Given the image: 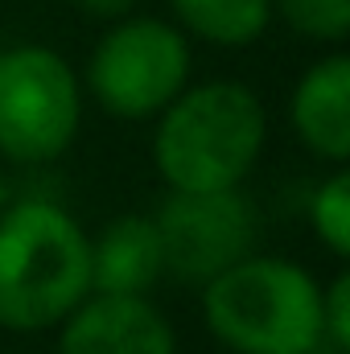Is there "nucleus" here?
I'll return each mask as SVG.
<instances>
[{
    "label": "nucleus",
    "instance_id": "nucleus-11",
    "mask_svg": "<svg viewBox=\"0 0 350 354\" xmlns=\"http://www.w3.org/2000/svg\"><path fill=\"white\" fill-rule=\"evenodd\" d=\"M288 25L317 41H342L350 33V0H276Z\"/></svg>",
    "mask_w": 350,
    "mask_h": 354
},
{
    "label": "nucleus",
    "instance_id": "nucleus-3",
    "mask_svg": "<svg viewBox=\"0 0 350 354\" xmlns=\"http://www.w3.org/2000/svg\"><path fill=\"white\" fill-rule=\"evenodd\" d=\"M206 326L239 354H313L322 342V292L284 260H239L202 297Z\"/></svg>",
    "mask_w": 350,
    "mask_h": 354
},
{
    "label": "nucleus",
    "instance_id": "nucleus-1",
    "mask_svg": "<svg viewBox=\"0 0 350 354\" xmlns=\"http://www.w3.org/2000/svg\"><path fill=\"white\" fill-rule=\"evenodd\" d=\"M91 288V243L54 202L29 198L0 214V326L46 330L66 322Z\"/></svg>",
    "mask_w": 350,
    "mask_h": 354
},
{
    "label": "nucleus",
    "instance_id": "nucleus-2",
    "mask_svg": "<svg viewBox=\"0 0 350 354\" xmlns=\"http://www.w3.org/2000/svg\"><path fill=\"white\" fill-rule=\"evenodd\" d=\"M264 107L243 83H206L177 95L157 128L153 157L181 194L235 189L264 145Z\"/></svg>",
    "mask_w": 350,
    "mask_h": 354
},
{
    "label": "nucleus",
    "instance_id": "nucleus-9",
    "mask_svg": "<svg viewBox=\"0 0 350 354\" xmlns=\"http://www.w3.org/2000/svg\"><path fill=\"white\" fill-rule=\"evenodd\" d=\"M293 124L297 136L330 157V161H347L350 153V58L330 54L326 62H317L293 95Z\"/></svg>",
    "mask_w": 350,
    "mask_h": 354
},
{
    "label": "nucleus",
    "instance_id": "nucleus-14",
    "mask_svg": "<svg viewBox=\"0 0 350 354\" xmlns=\"http://www.w3.org/2000/svg\"><path fill=\"white\" fill-rule=\"evenodd\" d=\"M79 8H87L95 17H120V12H128L136 0H75Z\"/></svg>",
    "mask_w": 350,
    "mask_h": 354
},
{
    "label": "nucleus",
    "instance_id": "nucleus-12",
    "mask_svg": "<svg viewBox=\"0 0 350 354\" xmlns=\"http://www.w3.org/2000/svg\"><path fill=\"white\" fill-rule=\"evenodd\" d=\"M313 227L334 256L350 252V177L334 174L313 198Z\"/></svg>",
    "mask_w": 350,
    "mask_h": 354
},
{
    "label": "nucleus",
    "instance_id": "nucleus-8",
    "mask_svg": "<svg viewBox=\"0 0 350 354\" xmlns=\"http://www.w3.org/2000/svg\"><path fill=\"white\" fill-rule=\"evenodd\" d=\"M161 272V239L145 214L107 223V231L91 243V288L99 297H140Z\"/></svg>",
    "mask_w": 350,
    "mask_h": 354
},
{
    "label": "nucleus",
    "instance_id": "nucleus-5",
    "mask_svg": "<svg viewBox=\"0 0 350 354\" xmlns=\"http://www.w3.org/2000/svg\"><path fill=\"white\" fill-rule=\"evenodd\" d=\"M190 79V46L165 21H128L91 54L95 99L124 120L165 111Z\"/></svg>",
    "mask_w": 350,
    "mask_h": 354
},
{
    "label": "nucleus",
    "instance_id": "nucleus-13",
    "mask_svg": "<svg viewBox=\"0 0 350 354\" xmlns=\"http://www.w3.org/2000/svg\"><path fill=\"white\" fill-rule=\"evenodd\" d=\"M322 338L334 351L350 346V280L338 276L330 284V292H322Z\"/></svg>",
    "mask_w": 350,
    "mask_h": 354
},
{
    "label": "nucleus",
    "instance_id": "nucleus-10",
    "mask_svg": "<svg viewBox=\"0 0 350 354\" xmlns=\"http://www.w3.org/2000/svg\"><path fill=\"white\" fill-rule=\"evenodd\" d=\"M174 8L185 29L219 46L256 41L272 17V0H174Z\"/></svg>",
    "mask_w": 350,
    "mask_h": 354
},
{
    "label": "nucleus",
    "instance_id": "nucleus-6",
    "mask_svg": "<svg viewBox=\"0 0 350 354\" xmlns=\"http://www.w3.org/2000/svg\"><path fill=\"white\" fill-rule=\"evenodd\" d=\"M153 227L161 239V264L181 280L210 284L227 268L248 260L252 206L235 189H214V194L174 189Z\"/></svg>",
    "mask_w": 350,
    "mask_h": 354
},
{
    "label": "nucleus",
    "instance_id": "nucleus-7",
    "mask_svg": "<svg viewBox=\"0 0 350 354\" xmlns=\"http://www.w3.org/2000/svg\"><path fill=\"white\" fill-rule=\"evenodd\" d=\"M58 354H174V330L145 297H95L66 317Z\"/></svg>",
    "mask_w": 350,
    "mask_h": 354
},
{
    "label": "nucleus",
    "instance_id": "nucleus-15",
    "mask_svg": "<svg viewBox=\"0 0 350 354\" xmlns=\"http://www.w3.org/2000/svg\"><path fill=\"white\" fill-rule=\"evenodd\" d=\"M4 198H8V189H4V181H0V206H4Z\"/></svg>",
    "mask_w": 350,
    "mask_h": 354
},
{
    "label": "nucleus",
    "instance_id": "nucleus-4",
    "mask_svg": "<svg viewBox=\"0 0 350 354\" xmlns=\"http://www.w3.org/2000/svg\"><path fill=\"white\" fill-rule=\"evenodd\" d=\"M79 79L46 46L0 50V153L54 161L79 132Z\"/></svg>",
    "mask_w": 350,
    "mask_h": 354
}]
</instances>
